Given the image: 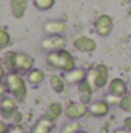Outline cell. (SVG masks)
Returning <instances> with one entry per match:
<instances>
[{
  "label": "cell",
  "instance_id": "7a4b0ae2",
  "mask_svg": "<svg viewBox=\"0 0 131 133\" xmlns=\"http://www.w3.org/2000/svg\"><path fill=\"white\" fill-rule=\"evenodd\" d=\"M5 84H6V88H8V93L16 98L17 102H23L26 99V93H28V88H26V82L25 79L22 77L20 73L17 71H9L5 77Z\"/></svg>",
  "mask_w": 131,
  "mask_h": 133
},
{
  "label": "cell",
  "instance_id": "6da1fadb",
  "mask_svg": "<svg viewBox=\"0 0 131 133\" xmlns=\"http://www.w3.org/2000/svg\"><path fill=\"white\" fill-rule=\"evenodd\" d=\"M46 64L51 68L60 70V71H71L76 68V59L68 50H59V51H51L46 56Z\"/></svg>",
  "mask_w": 131,
  "mask_h": 133
},
{
  "label": "cell",
  "instance_id": "ac0fdd59",
  "mask_svg": "<svg viewBox=\"0 0 131 133\" xmlns=\"http://www.w3.org/2000/svg\"><path fill=\"white\" fill-rule=\"evenodd\" d=\"M26 79L31 85H40L45 81V71L40 68H33L26 73Z\"/></svg>",
  "mask_w": 131,
  "mask_h": 133
},
{
  "label": "cell",
  "instance_id": "8992f818",
  "mask_svg": "<svg viewBox=\"0 0 131 133\" xmlns=\"http://www.w3.org/2000/svg\"><path fill=\"white\" fill-rule=\"evenodd\" d=\"M113 26H114V22H113V17L108 16V14H100L96 22H94V30L99 36L102 37H106L110 36L113 31Z\"/></svg>",
  "mask_w": 131,
  "mask_h": 133
},
{
  "label": "cell",
  "instance_id": "7c38bea8",
  "mask_svg": "<svg viewBox=\"0 0 131 133\" xmlns=\"http://www.w3.org/2000/svg\"><path fill=\"white\" fill-rule=\"evenodd\" d=\"M54 125H56V121H53L51 118L43 115L42 118L37 119V122L33 125L31 133H51L53 129H54Z\"/></svg>",
  "mask_w": 131,
  "mask_h": 133
},
{
  "label": "cell",
  "instance_id": "277c9868",
  "mask_svg": "<svg viewBox=\"0 0 131 133\" xmlns=\"http://www.w3.org/2000/svg\"><path fill=\"white\" fill-rule=\"evenodd\" d=\"M66 45V39L63 34H53V36H46L42 40V50L51 53V51H59L63 50Z\"/></svg>",
  "mask_w": 131,
  "mask_h": 133
},
{
  "label": "cell",
  "instance_id": "836d02e7",
  "mask_svg": "<svg viewBox=\"0 0 131 133\" xmlns=\"http://www.w3.org/2000/svg\"><path fill=\"white\" fill-rule=\"evenodd\" d=\"M127 84H128V91H130V93H131V79H130V81H128V82H127Z\"/></svg>",
  "mask_w": 131,
  "mask_h": 133
},
{
  "label": "cell",
  "instance_id": "83f0119b",
  "mask_svg": "<svg viewBox=\"0 0 131 133\" xmlns=\"http://www.w3.org/2000/svg\"><path fill=\"white\" fill-rule=\"evenodd\" d=\"M8 133H25V130H23V127H22L20 124H14V125L9 129Z\"/></svg>",
  "mask_w": 131,
  "mask_h": 133
},
{
  "label": "cell",
  "instance_id": "52a82bcc",
  "mask_svg": "<svg viewBox=\"0 0 131 133\" xmlns=\"http://www.w3.org/2000/svg\"><path fill=\"white\" fill-rule=\"evenodd\" d=\"M34 57H31L28 53H22V51H17L16 53V65H14V71L17 73H28L30 70L34 68Z\"/></svg>",
  "mask_w": 131,
  "mask_h": 133
},
{
  "label": "cell",
  "instance_id": "ffe728a7",
  "mask_svg": "<svg viewBox=\"0 0 131 133\" xmlns=\"http://www.w3.org/2000/svg\"><path fill=\"white\" fill-rule=\"evenodd\" d=\"M79 130H80L79 121H68L66 124L62 125V129H60L59 133H77Z\"/></svg>",
  "mask_w": 131,
  "mask_h": 133
},
{
  "label": "cell",
  "instance_id": "44dd1931",
  "mask_svg": "<svg viewBox=\"0 0 131 133\" xmlns=\"http://www.w3.org/2000/svg\"><path fill=\"white\" fill-rule=\"evenodd\" d=\"M33 3L39 11H49L56 5V0H33Z\"/></svg>",
  "mask_w": 131,
  "mask_h": 133
},
{
  "label": "cell",
  "instance_id": "4fadbf2b",
  "mask_svg": "<svg viewBox=\"0 0 131 133\" xmlns=\"http://www.w3.org/2000/svg\"><path fill=\"white\" fill-rule=\"evenodd\" d=\"M43 31L48 34V36H53V34H65L68 31V25L63 20H48L45 25H43Z\"/></svg>",
  "mask_w": 131,
  "mask_h": 133
},
{
  "label": "cell",
  "instance_id": "30bf717a",
  "mask_svg": "<svg viewBox=\"0 0 131 133\" xmlns=\"http://www.w3.org/2000/svg\"><path fill=\"white\" fill-rule=\"evenodd\" d=\"M88 113L94 118H103L110 113V104L105 99L102 101H93L88 105Z\"/></svg>",
  "mask_w": 131,
  "mask_h": 133
},
{
  "label": "cell",
  "instance_id": "9a60e30c",
  "mask_svg": "<svg viewBox=\"0 0 131 133\" xmlns=\"http://www.w3.org/2000/svg\"><path fill=\"white\" fill-rule=\"evenodd\" d=\"M26 0H9V9H11V16L17 20H20L25 12H26Z\"/></svg>",
  "mask_w": 131,
  "mask_h": 133
},
{
  "label": "cell",
  "instance_id": "4316f807",
  "mask_svg": "<svg viewBox=\"0 0 131 133\" xmlns=\"http://www.w3.org/2000/svg\"><path fill=\"white\" fill-rule=\"evenodd\" d=\"M22 119H23V115H22V111H20V110H17V111L12 115V118H11L9 121H12L14 124H20V122H22Z\"/></svg>",
  "mask_w": 131,
  "mask_h": 133
},
{
  "label": "cell",
  "instance_id": "9c48e42d",
  "mask_svg": "<svg viewBox=\"0 0 131 133\" xmlns=\"http://www.w3.org/2000/svg\"><path fill=\"white\" fill-rule=\"evenodd\" d=\"M17 110H19V107H17L16 98H12V96L0 98V115L3 116V119H11Z\"/></svg>",
  "mask_w": 131,
  "mask_h": 133
},
{
  "label": "cell",
  "instance_id": "7402d4cb",
  "mask_svg": "<svg viewBox=\"0 0 131 133\" xmlns=\"http://www.w3.org/2000/svg\"><path fill=\"white\" fill-rule=\"evenodd\" d=\"M9 43H11V36L8 33V30L0 26V50H5Z\"/></svg>",
  "mask_w": 131,
  "mask_h": 133
},
{
  "label": "cell",
  "instance_id": "f546056e",
  "mask_svg": "<svg viewBox=\"0 0 131 133\" xmlns=\"http://www.w3.org/2000/svg\"><path fill=\"white\" fill-rule=\"evenodd\" d=\"M6 93H8L6 84H5V81H0V98H3V96H5Z\"/></svg>",
  "mask_w": 131,
  "mask_h": 133
},
{
  "label": "cell",
  "instance_id": "e575fe53",
  "mask_svg": "<svg viewBox=\"0 0 131 133\" xmlns=\"http://www.w3.org/2000/svg\"><path fill=\"white\" fill-rule=\"evenodd\" d=\"M77 133H88V132H85V130H79Z\"/></svg>",
  "mask_w": 131,
  "mask_h": 133
},
{
  "label": "cell",
  "instance_id": "8fae6325",
  "mask_svg": "<svg viewBox=\"0 0 131 133\" xmlns=\"http://www.w3.org/2000/svg\"><path fill=\"white\" fill-rule=\"evenodd\" d=\"M86 76H88V71L85 70V68H74V70H71V71H66L65 73V81L68 85H79L80 82H83L85 79H86Z\"/></svg>",
  "mask_w": 131,
  "mask_h": 133
},
{
  "label": "cell",
  "instance_id": "484cf974",
  "mask_svg": "<svg viewBox=\"0 0 131 133\" xmlns=\"http://www.w3.org/2000/svg\"><path fill=\"white\" fill-rule=\"evenodd\" d=\"M79 99H80L82 104L90 105L93 102V93H82V95H79Z\"/></svg>",
  "mask_w": 131,
  "mask_h": 133
},
{
  "label": "cell",
  "instance_id": "3957f363",
  "mask_svg": "<svg viewBox=\"0 0 131 133\" xmlns=\"http://www.w3.org/2000/svg\"><path fill=\"white\" fill-rule=\"evenodd\" d=\"M108 77H110V70L105 64H97V65L91 66L88 70V76H86L88 82L93 85L94 90H100V88L106 87V84H110Z\"/></svg>",
  "mask_w": 131,
  "mask_h": 133
},
{
  "label": "cell",
  "instance_id": "d6986e66",
  "mask_svg": "<svg viewBox=\"0 0 131 133\" xmlns=\"http://www.w3.org/2000/svg\"><path fill=\"white\" fill-rule=\"evenodd\" d=\"M16 53L17 51H8V53H5L3 54V65L5 68L8 70V73L9 71H14V65H16Z\"/></svg>",
  "mask_w": 131,
  "mask_h": 133
},
{
  "label": "cell",
  "instance_id": "d6a6232c",
  "mask_svg": "<svg viewBox=\"0 0 131 133\" xmlns=\"http://www.w3.org/2000/svg\"><path fill=\"white\" fill-rule=\"evenodd\" d=\"M114 133H131V130L125 129V127H122V129H117V130H114Z\"/></svg>",
  "mask_w": 131,
  "mask_h": 133
},
{
  "label": "cell",
  "instance_id": "2e32d148",
  "mask_svg": "<svg viewBox=\"0 0 131 133\" xmlns=\"http://www.w3.org/2000/svg\"><path fill=\"white\" fill-rule=\"evenodd\" d=\"M66 85L68 84H66L63 76H60V74H51V77H49V87H51V90L54 93H57V95L65 93Z\"/></svg>",
  "mask_w": 131,
  "mask_h": 133
},
{
  "label": "cell",
  "instance_id": "603a6c76",
  "mask_svg": "<svg viewBox=\"0 0 131 133\" xmlns=\"http://www.w3.org/2000/svg\"><path fill=\"white\" fill-rule=\"evenodd\" d=\"M119 108L122 111H127V113H131V93H127L120 98V102H119Z\"/></svg>",
  "mask_w": 131,
  "mask_h": 133
},
{
  "label": "cell",
  "instance_id": "cb8c5ba5",
  "mask_svg": "<svg viewBox=\"0 0 131 133\" xmlns=\"http://www.w3.org/2000/svg\"><path fill=\"white\" fill-rule=\"evenodd\" d=\"M77 91H79V95H82V93H94V88H93V85L88 82V79H85L83 82H80V84L77 85Z\"/></svg>",
  "mask_w": 131,
  "mask_h": 133
},
{
  "label": "cell",
  "instance_id": "1f68e13d",
  "mask_svg": "<svg viewBox=\"0 0 131 133\" xmlns=\"http://www.w3.org/2000/svg\"><path fill=\"white\" fill-rule=\"evenodd\" d=\"M123 127L128 129V130H131V116L125 118V121H123Z\"/></svg>",
  "mask_w": 131,
  "mask_h": 133
},
{
  "label": "cell",
  "instance_id": "f1b7e54d",
  "mask_svg": "<svg viewBox=\"0 0 131 133\" xmlns=\"http://www.w3.org/2000/svg\"><path fill=\"white\" fill-rule=\"evenodd\" d=\"M11 129V125L6 121H0V133H8Z\"/></svg>",
  "mask_w": 131,
  "mask_h": 133
},
{
  "label": "cell",
  "instance_id": "5b68a950",
  "mask_svg": "<svg viewBox=\"0 0 131 133\" xmlns=\"http://www.w3.org/2000/svg\"><path fill=\"white\" fill-rule=\"evenodd\" d=\"M88 115V105L79 102H69L65 107V116L69 121H79Z\"/></svg>",
  "mask_w": 131,
  "mask_h": 133
},
{
  "label": "cell",
  "instance_id": "4dcf8cb0",
  "mask_svg": "<svg viewBox=\"0 0 131 133\" xmlns=\"http://www.w3.org/2000/svg\"><path fill=\"white\" fill-rule=\"evenodd\" d=\"M6 74H8V70L5 68V65H3V64H0V81H5Z\"/></svg>",
  "mask_w": 131,
  "mask_h": 133
},
{
  "label": "cell",
  "instance_id": "5bb4252c",
  "mask_svg": "<svg viewBox=\"0 0 131 133\" xmlns=\"http://www.w3.org/2000/svg\"><path fill=\"white\" fill-rule=\"evenodd\" d=\"M108 93H113V95L122 98L123 95L128 93V84H127L123 79H120V77H114V79L110 81V84H108Z\"/></svg>",
  "mask_w": 131,
  "mask_h": 133
},
{
  "label": "cell",
  "instance_id": "ba28073f",
  "mask_svg": "<svg viewBox=\"0 0 131 133\" xmlns=\"http://www.w3.org/2000/svg\"><path fill=\"white\" fill-rule=\"evenodd\" d=\"M72 46L80 53H93V51H96L97 43L94 39H91L88 36H76L72 39Z\"/></svg>",
  "mask_w": 131,
  "mask_h": 133
},
{
  "label": "cell",
  "instance_id": "d4e9b609",
  "mask_svg": "<svg viewBox=\"0 0 131 133\" xmlns=\"http://www.w3.org/2000/svg\"><path fill=\"white\" fill-rule=\"evenodd\" d=\"M105 101H106L110 105H119L120 96H116V95H113V93H108V95L105 96Z\"/></svg>",
  "mask_w": 131,
  "mask_h": 133
},
{
  "label": "cell",
  "instance_id": "e0dca14e",
  "mask_svg": "<svg viewBox=\"0 0 131 133\" xmlns=\"http://www.w3.org/2000/svg\"><path fill=\"white\" fill-rule=\"evenodd\" d=\"M63 113H65V110H63V105L60 102H51L45 110V116L51 118L53 121H57Z\"/></svg>",
  "mask_w": 131,
  "mask_h": 133
}]
</instances>
